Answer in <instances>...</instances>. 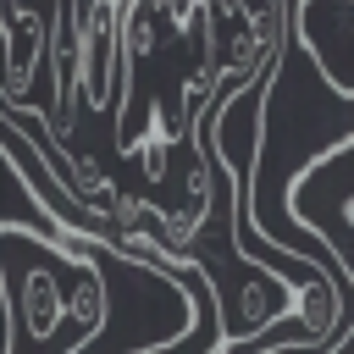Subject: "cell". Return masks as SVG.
Segmentation results:
<instances>
[{
	"instance_id": "1",
	"label": "cell",
	"mask_w": 354,
	"mask_h": 354,
	"mask_svg": "<svg viewBox=\"0 0 354 354\" xmlns=\"http://www.w3.org/2000/svg\"><path fill=\"white\" fill-rule=\"evenodd\" d=\"M0 282L11 315L6 354H77L111 310V249L105 238L44 243L0 227Z\"/></svg>"
},
{
	"instance_id": "2",
	"label": "cell",
	"mask_w": 354,
	"mask_h": 354,
	"mask_svg": "<svg viewBox=\"0 0 354 354\" xmlns=\"http://www.w3.org/2000/svg\"><path fill=\"white\" fill-rule=\"evenodd\" d=\"M348 155H354V138L337 133V144H332L321 160H310V166L293 177V188H288L293 216L304 221V232H315V238L326 243L332 271H337L343 282H354V266H348V254H354V221H348Z\"/></svg>"
},
{
	"instance_id": "3",
	"label": "cell",
	"mask_w": 354,
	"mask_h": 354,
	"mask_svg": "<svg viewBox=\"0 0 354 354\" xmlns=\"http://www.w3.org/2000/svg\"><path fill=\"white\" fill-rule=\"evenodd\" d=\"M348 28H354V0H299L293 6V33H299L310 66L332 83L337 100L354 94V83H348Z\"/></svg>"
}]
</instances>
